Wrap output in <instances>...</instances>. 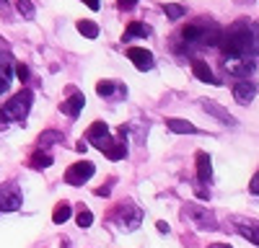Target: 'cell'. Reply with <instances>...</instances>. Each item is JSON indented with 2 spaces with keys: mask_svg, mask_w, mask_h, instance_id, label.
<instances>
[{
  "mask_svg": "<svg viewBox=\"0 0 259 248\" xmlns=\"http://www.w3.org/2000/svg\"><path fill=\"white\" fill-rule=\"evenodd\" d=\"M223 52L226 57H246L251 59V21L241 18L223 31Z\"/></svg>",
  "mask_w": 259,
  "mask_h": 248,
  "instance_id": "obj_1",
  "label": "cell"
},
{
  "mask_svg": "<svg viewBox=\"0 0 259 248\" xmlns=\"http://www.w3.org/2000/svg\"><path fill=\"white\" fill-rule=\"evenodd\" d=\"M31 101H34V93H31L29 88H24L21 93H16L11 101H6V106L0 109V121H24V119L29 116Z\"/></svg>",
  "mask_w": 259,
  "mask_h": 248,
  "instance_id": "obj_2",
  "label": "cell"
},
{
  "mask_svg": "<svg viewBox=\"0 0 259 248\" xmlns=\"http://www.w3.org/2000/svg\"><path fill=\"white\" fill-rule=\"evenodd\" d=\"M254 68H256L254 59H246V57H226L223 59V70L233 78H241V80H249Z\"/></svg>",
  "mask_w": 259,
  "mask_h": 248,
  "instance_id": "obj_3",
  "label": "cell"
},
{
  "mask_svg": "<svg viewBox=\"0 0 259 248\" xmlns=\"http://www.w3.org/2000/svg\"><path fill=\"white\" fill-rule=\"evenodd\" d=\"M94 173H96L94 163H89V160H80V163H73L70 168H68V173H65V181H68L70 186H80V183L89 181Z\"/></svg>",
  "mask_w": 259,
  "mask_h": 248,
  "instance_id": "obj_4",
  "label": "cell"
},
{
  "mask_svg": "<svg viewBox=\"0 0 259 248\" xmlns=\"http://www.w3.org/2000/svg\"><path fill=\"white\" fill-rule=\"evenodd\" d=\"M114 220H117L122 227H127V230H135V227L140 225V220H143V212L138 210V207H135L133 202H124V204L119 207V210H117Z\"/></svg>",
  "mask_w": 259,
  "mask_h": 248,
  "instance_id": "obj_5",
  "label": "cell"
},
{
  "mask_svg": "<svg viewBox=\"0 0 259 248\" xmlns=\"http://www.w3.org/2000/svg\"><path fill=\"white\" fill-rule=\"evenodd\" d=\"M205 26H207V18H197V21H192V24H187L182 29V41L187 47L202 44L205 41Z\"/></svg>",
  "mask_w": 259,
  "mask_h": 248,
  "instance_id": "obj_6",
  "label": "cell"
},
{
  "mask_svg": "<svg viewBox=\"0 0 259 248\" xmlns=\"http://www.w3.org/2000/svg\"><path fill=\"white\" fill-rule=\"evenodd\" d=\"M21 202H24V197H21L16 183H3V186H0V210H3V212L18 210Z\"/></svg>",
  "mask_w": 259,
  "mask_h": 248,
  "instance_id": "obj_7",
  "label": "cell"
},
{
  "mask_svg": "<svg viewBox=\"0 0 259 248\" xmlns=\"http://www.w3.org/2000/svg\"><path fill=\"white\" fill-rule=\"evenodd\" d=\"M187 215L194 220V225H197L200 230H215V227H218L215 215L210 210H205V207H187Z\"/></svg>",
  "mask_w": 259,
  "mask_h": 248,
  "instance_id": "obj_8",
  "label": "cell"
},
{
  "mask_svg": "<svg viewBox=\"0 0 259 248\" xmlns=\"http://www.w3.org/2000/svg\"><path fill=\"white\" fill-rule=\"evenodd\" d=\"M256 96V83L254 80H239L233 86V98L236 103H241V106H249Z\"/></svg>",
  "mask_w": 259,
  "mask_h": 248,
  "instance_id": "obj_9",
  "label": "cell"
},
{
  "mask_svg": "<svg viewBox=\"0 0 259 248\" xmlns=\"http://www.w3.org/2000/svg\"><path fill=\"white\" fill-rule=\"evenodd\" d=\"M127 57L133 59V65H135L138 70H143V73L156 65L153 52H148V49H143V47H130V49H127Z\"/></svg>",
  "mask_w": 259,
  "mask_h": 248,
  "instance_id": "obj_10",
  "label": "cell"
},
{
  "mask_svg": "<svg viewBox=\"0 0 259 248\" xmlns=\"http://www.w3.org/2000/svg\"><path fill=\"white\" fill-rule=\"evenodd\" d=\"M202 109H205L210 116H215L221 124H228V127H236V124H239V121H236V116H233L228 109H223L221 103H215V101H210V98L202 101Z\"/></svg>",
  "mask_w": 259,
  "mask_h": 248,
  "instance_id": "obj_11",
  "label": "cell"
},
{
  "mask_svg": "<svg viewBox=\"0 0 259 248\" xmlns=\"http://www.w3.org/2000/svg\"><path fill=\"white\" fill-rule=\"evenodd\" d=\"M236 230H239L241 238H246L251 245H259V222H246V220H239L236 225Z\"/></svg>",
  "mask_w": 259,
  "mask_h": 248,
  "instance_id": "obj_12",
  "label": "cell"
},
{
  "mask_svg": "<svg viewBox=\"0 0 259 248\" xmlns=\"http://www.w3.org/2000/svg\"><path fill=\"white\" fill-rule=\"evenodd\" d=\"M197 178H200V183H207L212 178V163H210V155L205 150L197 153Z\"/></svg>",
  "mask_w": 259,
  "mask_h": 248,
  "instance_id": "obj_13",
  "label": "cell"
},
{
  "mask_svg": "<svg viewBox=\"0 0 259 248\" xmlns=\"http://www.w3.org/2000/svg\"><path fill=\"white\" fill-rule=\"evenodd\" d=\"M83 103H85V96L83 93H73L68 101H62V114H68V116H78L80 109H83Z\"/></svg>",
  "mask_w": 259,
  "mask_h": 248,
  "instance_id": "obj_14",
  "label": "cell"
},
{
  "mask_svg": "<svg viewBox=\"0 0 259 248\" xmlns=\"http://www.w3.org/2000/svg\"><path fill=\"white\" fill-rule=\"evenodd\" d=\"M192 73H194V78L202 80V83H212V86L218 83V80H215V75H212V70H210V65H207V62H202V59H194L192 62Z\"/></svg>",
  "mask_w": 259,
  "mask_h": 248,
  "instance_id": "obj_15",
  "label": "cell"
},
{
  "mask_svg": "<svg viewBox=\"0 0 259 248\" xmlns=\"http://www.w3.org/2000/svg\"><path fill=\"white\" fill-rule=\"evenodd\" d=\"M166 127H168L171 132H177V135H194V132H197V127H194L192 121H187V119H177V116L166 119Z\"/></svg>",
  "mask_w": 259,
  "mask_h": 248,
  "instance_id": "obj_16",
  "label": "cell"
},
{
  "mask_svg": "<svg viewBox=\"0 0 259 248\" xmlns=\"http://www.w3.org/2000/svg\"><path fill=\"white\" fill-rule=\"evenodd\" d=\"M106 135H109V127H106V121H94L85 137H89V142H99V140H104Z\"/></svg>",
  "mask_w": 259,
  "mask_h": 248,
  "instance_id": "obj_17",
  "label": "cell"
},
{
  "mask_svg": "<svg viewBox=\"0 0 259 248\" xmlns=\"http://www.w3.org/2000/svg\"><path fill=\"white\" fill-rule=\"evenodd\" d=\"M70 215H73V207H70L68 202H60V204L55 207V212H52V222H55V225H62Z\"/></svg>",
  "mask_w": 259,
  "mask_h": 248,
  "instance_id": "obj_18",
  "label": "cell"
},
{
  "mask_svg": "<svg viewBox=\"0 0 259 248\" xmlns=\"http://www.w3.org/2000/svg\"><path fill=\"white\" fill-rule=\"evenodd\" d=\"M150 34V29L145 26V24H140V21H133V24L127 26V31H124V41H130V39H135V36H148Z\"/></svg>",
  "mask_w": 259,
  "mask_h": 248,
  "instance_id": "obj_19",
  "label": "cell"
},
{
  "mask_svg": "<svg viewBox=\"0 0 259 248\" xmlns=\"http://www.w3.org/2000/svg\"><path fill=\"white\" fill-rule=\"evenodd\" d=\"M106 158H112V160H122V158H127V145H124V137L122 140H114L112 142V148L104 153Z\"/></svg>",
  "mask_w": 259,
  "mask_h": 248,
  "instance_id": "obj_20",
  "label": "cell"
},
{
  "mask_svg": "<svg viewBox=\"0 0 259 248\" xmlns=\"http://www.w3.org/2000/svg\"><path fill=\"white\" fill-rule=\"evenodd\" d=\"M119 91H122V88L117 86L114 80H99V83H96V93L104 96V98H109V96H114V93H119Z\"/></svg>",
  "mask_w": 259,
  "mask_h": 248,
  "instance_id": "obj_21",
  "label": "cell"
},
{
  "mask_svg": "<svg viewBox=\"0 0 259 248\" xmlns=\"http://www.w3.org/2000/svg\"><path fill=\"white\" fill-rule=\"evenodd\" d=\"M11 73H13V57L8 52H3V54H0V80L11 83Z\"/></svg>",
  "mask_w": 259,
  "mask_h": 248,
  "instance_id": "obj_22",
  "label": "cell"
},
{
  "mask_svg": "<svg viewBox=\"0 0 259 248\" xmlns=\"http://www.w3.org/2000/svg\"><path fill=\"white\" fill-rule=\"evenodd\" d=\"M78 31L85 36V39H96L99 36V26L94 21H78Z\"/></svg>",
  "mask_w": 259,
  "mask_h": 248,
  "instance_id": "obj_23",
  "label": "cell"
},
{
  "mask_svg": "<svg viewBox=\"0 0 259 248\" xmlns=\"http://www.w3.org/2000/svg\"><path fill=\"white\" fill-rule=\"evenodd\" d=\"M52 165V155L50 153H36V155H31V168H50Z\"/></svg>",
  "mask_w": 259,
  "mask_h": 248,
  "instance_id": "obj_24",
  "label": "cell"
},
{
  "mask_svg": "<svg viewBox=\"0 0 259 248\" xmlns=\"http://www.w3.org/2000/svg\"><path fill=\"white\" fill-rule=\"evenodd\" d=\"M163 11H166V16H168L171 21H179V18H184V13H187V8L179 6V3H166Z\"/></svg>",
  "mask_w": 259,
  "mask_h": 248,
  "instance_id": "obj_25",
  "label": "cell"
},
{
  "mask_svg": "<svg viewBox=\"0 0 259 248\" xmlns=\"http://www.w3.org/2000/svg\"><path fill=\"white\" fill-rule=\"evenodd\" d=\"M36 142H39V148H47V145H52V142H62V135L55 132V130H50V132H41Z\"/></svg>",
  "mask_w": 259,
  "mask_h": 248,
  "instance_id": "obj_26",
  "label": "cell"
},
{
  "mask_svg": "<svg viewBox=\"0 0 259 248\" xmlns=\"http://www.w3.org/2000/svg\"><path fill=\"white\" fill-rule=\"evenodd\" d=\"M16 8H18V13L24 18H34V3H31V0H18Z\"/></svg>",
  "mask_w": 259,
  "mask_h": 248,
  "instance_id": "obj_27",
  "label": "cell"
},
{
  "mask_svg": "<svg viewBox=\"0 0 259 248\" xmlns=\"http://www.w3.org/2000/svg\"><path fill=\"white\" fill-rule=\"evenodd\" d=\"M75 222H78V227H91V222H94L91 210H80V212L75 215Z\"/></svg>",
  "mask_w": 259,
  "mask_h": 248,
  "instance_id": "obj_28",
  "label": "cell"
},
{
  "mask_svg": "<svg viewBox=\"0 0 259 248\" xmlns=\"http://www.w3.org/2000/svg\"><path fill=\"white\" fill-rule=\"evenodd\" d=\"M251 57H259V24L251 21Z\"/></svg>",
  "mask_w": 259,
  "mask_h": 248,
  "instance_id": "obj_29",
  "label": "cell"
},
{
  "mask_svg": "<svg viewBox=\"0 0 259 248\" xmlns=\"http://www.w3.org/2000/svg\"><path fill=\"white\" fill-rule=\"evenodd\" d=\"M249 192H251L254 197H259V171L254 173V178H251V183H249Z\"/></svg>",
  "mask_w": 259,
  "mask_h": 248,
  "instance_id": "obj_30",
  "label": "cell"
},
{
  "mask_svg": "<svg viewBox=\"0 0 259 248\" xmlns=\"http://www.w3.org/2000/svg\"><path fill=\"white\" fill-rule=\"evenodd\" d=\"M117 6H119L122 11H130V8L138 6V0H117Z\"/></svg>",
  "mask_w": 259,
  "mask_h": 248,
  "instance_id": "obj_31",
  "label": "cell"
},
{
  "mask_svg": "<svg viewBox=\"0 0 259 248\" xmlns=\"http://www.w3.org/2000/svg\"><path fill=\"white\" fill-rule=\"evenodd\" d=\"M16 75H18V80H26L29 78V68L26 65H16Z\"/></svg>",
  "mask_w": 259,
  "mask_h": 248,
  "instance_id": "obj_32",
  "label": "cell"
},
{
  "mask_svg": "<svg viewBox=\"0 0 259 248\" xmlns=\"http://www.w3.org/2000/svg\"><path fill=\"white\" fill-rule=\"evenodd\" d=\"M83 3H85V6H89L91 11H99V6H101V3H99V0H83Z\"/></svg>",
  "mask_w": 259,
  "mask_h": 248,
  "instance_id": "obj_33",
  "label": "cell"
},
{
  "mask_svg": "<svg viewBox=\"0 0 259 248\" xmlns=\"http://www.w3.org/2000/svg\"><path fill=\"white\" fill-rule=\"evenodd\" d=\"M156 227H158V233H168V225L161 220V222H156Z\"/></svg>",
  "mask_w": 259,
  "mask_h": 248,
  "instance_id": "obj_34",
  "label": "cell"
},
{
  "mask_svg": "<svg viewBox=\"0 0 259 248\" xmlns=\"http://www.w3.org/2000/svg\"><path fill=\"white\" fill-rule=\"evenodd\" d=\"M8 88H11V83L8 80H0V93H6Z\"/></svg>",
  "mask_w": 259,
  "mask_h": 248,
  "instance_id": "obj_35",
  "label": "cell"
},
{
  "mask_svg": "<svg viewBox=\"0 0 259 248\" xmlns=\"http://www.w3.org/2000/svg\"><path fill=\"white\" fill-rule=\"evenodd\" d=\"M207 248H231V245H226V243H212V245H207Z\"/></svg>",
  "mask_w": 259,
  "mask_h": 248,
  "instance_id": "obj_36",
  "label": "cell"
},
{
  "mask_svg": "<svg viewBox=\"0 0 259 248\" xmlns=\"http://www.w3.org/2000/svg\"><path fill=\"white\" fill-rule=\"evenodd\" d=\"M0 8H8V0H0Z\"/></svg>",
  "mask_w": 259,
  "mask_h": 248,
  "instance_id": "obj_37",
  "label": "cell"
},
{
  "mask_svg": "<svg viewBox=\"0 0 259 248\" xmlns=\"http://www.w3.org/2000/svg\"><path fill=\"white\" fill-rule=\"evenodd\" d=\"M62 248H70V243H68V240H62Z\"/></svg>",
  "mask_w": 259,
  "mask_h": 248,
  "instance_id": "obj_38",
  "label": "cell"
}]
</instances>
